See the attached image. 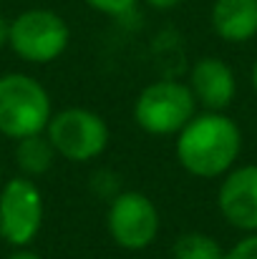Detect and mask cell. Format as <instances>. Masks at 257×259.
I'll list each match as a JSON object with an SVG mask.
<instances>
[{
  "label": "cell",
  "mask_w": 257,
  "mask_h": 259,
  "mask_svg": "<svg viewBox=\"0 0 257 259\" xmlns=\"http://www.w3.org/2000/svg\"><path fill=\"white\" fill-rule=\"evenodd\" d=\"M149 8H154V10H174L176 5H181L184 0H144Z\"/></svg>",
  "instance_id": "cell-16"
},
{
  "label": "cell",
  "mask_w": 257,
  "mask_h": 259,
  "mask_svg": "<svg viewBox=\"0 0 257 259\" xmlns=\"http://www.w3.org/2000/svg\"><path fill=\"white\" fill-rule=\"evenodd\" d=\"M225 247L207 232L179 234L171 244V259H222Z\"/></svg>",
  "instance_id": "cell-12"
},
{
  "label": "cell",
  "mask_w": 257,
  "mask_h": 259,
  "mask_svg": "<svg viewBox=\"0 0 257 259\" xmlns=\"http://www.w3.org/2000/svg\"><path fill=\"white\" fill-rule=\"evenodd\" d=\"M5 259H43L38 252H33L30 247H15Z\"/></svg>",
  "instance_id": "cell-15"
},
{
  "label": "cell",
  "mask_w": 257,
  "mask_h": 259,
  "mask_svg": "<svg viewBox=\"0 0 257 259\" xmlns=\"http://www.w3.org/2000/svg\"><path fill=\"white\" fill-rule=\"evenodd\" d=\"M43 217L46 201L35 179L20 174L5 179L0 186V239L13 249L30 247L43 229Z\"/></svg>",
  "instance_id": "cell-7"
},
{
  "label": "cell",
  "mask_w": 257,
  "mask_h": 259,
  "mask_svg": "<svg viewBox=\"0 0 257 259\" xmlns=\"http://www.w3.org/2000/svg\"><path fill=\"white\" fill-rule=\"evenodd\" d=\"M187 86L199 111H227L237 96V76L227 61L217 56H202L192 63Z\"/></svg>",
  "instance_id": "cell-9"
},
{
  "label": "cell",
  "mask_w": 257,
  "mask_h": 259,
  "mask_svg": "<svg viewBox=\"0 0 257 259\" xmlns=\"http://www.w3.org/2000/svg\"><path fill=\"white\" fill-rule=\"evenodd\" d=\"M242 144V128L227 111H197L174 136V154L189 176L212 181L237 166Z\"/></svg>",
  "instance_id": "cell-1"
},
{
  "label": "cell",
  "mask_w": 257,
  "mask_h": 259,
  "mask_svg": "<svg viewBox=\"0 0 257 259\" xmlns=\"http://www.w3.org/2000/svg\"><path fill=\"white\" fill-rule=\"evenodd\" d=\"M209 23L219 40L232 46L250 43L257 38V0H214Z\"/></svg>",
  "instance_id": "cell-10"
},
{
  "label": "cell",
  "mask_w": 257,
  "mask_h": 259,
  "mask_svg": "<svg viewBox=\"0 0 257 259\" xmlns=\"http://www.w3.org/2000/svg\"><path fill=\"white\" fill-rule=\"evenodd\" d=\"M106 229L111 242L126 252L149 249L162 232V214L152 196L136 189H121L108 199Z\"/></svg>",
  "instance_id": "cell-6"
},
{
  "label": "cell",
  "mask_w": 257,
  "mask_h": 259,
  "mask_svg": "<svg viewBox=\"0 0 257 259\" xmlns=\"http://www.w3.org/2000/svg\"><path fill=\"white\" fill-rule=\"evenodd\" d=\"M71 43V28L51 8H28L10 20L8 48L30 66H48L58 61Z\"/></svg>",
  "instance_id": "cell-5"
},
{
  "label": "cell",
  "mask_w": 257,
  "mask_h": 259,
  "mask_svg": "<svg viewBox=\"0 0 257 259\" xmlns=\"http://www.w3.org/2000/svg\"><path fill=\"white\" fill-rule=\"evenodd\" d=\"M139 0H86L88 8H93L96 13H103V15H124L129 13Z\"/></svg>",
  "instance_id": "cell-14"
},
{
  "label": "cell",
  "mask_w": 257,
  "mask_h": 259,
  "mask_svg": "<svg viewBox=\"0 0 257 259\" xmlns=\"http://www.w3.org/2000/svg\"><path fill=\"white\" fill-rule=\"evenodd\" d=\"M217 209L232 229L257 232V164L235 166L219 179Z\"/></svg>",
  "instance_id": "cell-8"
},
{
  "label": "cell",
  "mask_w": 257,
  "mask_h": 259,
  "mask_svg": "<svg viewBox=\"0 0 257 259\" xmlns=\"http://www.w3.org/2000/svg\"><path fill=\"white\" fill-rule=\"evenodd\" d=\"M46 136L56 149L58 159L71 164H91L96 161L111 141V131L106 118L86 106H68L53 111Z\"/></svg>",
  "instance_id": "cell-4"
},
{
  "label": "cell",
  "mask_w": 257,
  "mask_h": 259,
  "mask_svg": "<svg viewBox=\"0 0 257 259\" xmlns=\"http://www.w3.org/2000/svg\"><path fill=\"white\" fill-rule=\"evenodd\" d=\"M250 81H252V88H255V93H257V58H255V63H252V71H250Z\"/></svg>",
  "instance_id": "cell-18"
},
{
  "label": "cell",
  "mask_w": 257,
  "mask_h": 259,
  "mask_svg": "<svg viewBox=\"0 0 257 259\" xmlns=\"http://www.w3.org/2000/svg\"><path fill=\"white\" fill-rule=\"evenodd\" d=\"M5 184V179H3V166H0V186Z\"/></svg>",
  "instance_id": "cell-19"
},
{
  "label": "cell",
  "mask_w": 257,
  "mask_h": 259,
  "mask_svg": "<svg viewBox=\"0 0 257 259\" xmlns=\"http://www.w3.org/2000/svg\"><path fill=\"white\" fill-rule=\"evenodd\" d=\"M51 116V93L35 76L20 71H8L0 76V136L18 141L43 134Z\"/></svg>",
  "instance_id": "cell-2"
},
{
  "label": "cell",
  "mask_w": 257,
  "mask_h": 259,
  "mask_svg": "<svg viewBox=\"0 0 257 259\" xmlns=\"http://www.w3.org/2000/svg\"><path fill=\"white\" fill-rule=\"evenodd\" d=\"M15 149H13V161L18 166L20 176H28V179H41L53 169L58 154L56 149L51 146L46 131L43 134H33V136H25V139H18L13 141Z\"/></svg>",
  "instance_id": "cell-11"
},
{
  "label": "cell",
  "mask_w": 257,
  "mask_h": 259,
  "mask_svg": "<svg viewBox=\"0 0 257 259\" xmlns=\"http://www.w3.org/2000/svg\"><path fill=\"white\" fill-rule=\"evenodd\" d=\"M8 35H10V20L0 15V48L8 46Z\"/></svg>",
  "instance_id": "cell-17"
},
{
  "label": "cell",
  "mask_w": 257,
  "mask_h": 259,
  "mask_svg": "<svg viewBox=\"0 0 257 259\" xmlns=\"http://www.w3.org/2000/svg\"><path fill=\"white\" fill-rule=\"evenodd\" d=\"M222 259H257V232L237 239L230 249H225Z\"/></svg>",
  "instance_id": "cell-13"
},
{
  "label": "cell",
  "mask_w": 257,
  "mask_h": 259,
  "mask_svg": "<svg viewBox=\"0 0 257 259\" xmlns=\"http://www.w3.org/2000/svg\"><path fill=\"white\" fill-rule=\"evenodd\" d=\"M199 111L187 81L159 78L141 88L134 98V123L149 136H176Z\"/></svg>",
  "instance_id": "cell-3"
}]
</instances>
